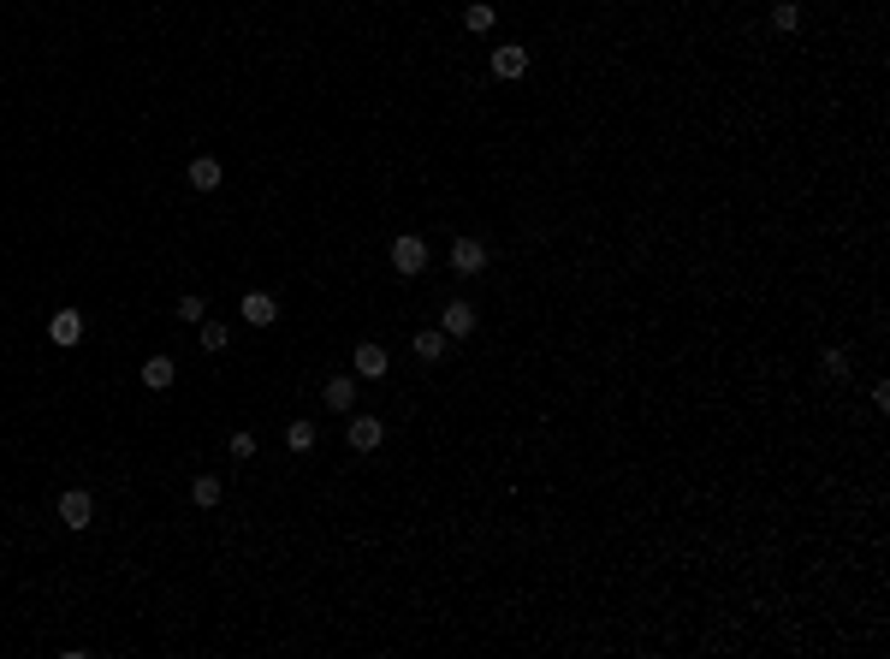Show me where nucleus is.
<instances>
[{"instance_id":"nucleus-1","label":"nucleus","mask_w":890,"mask_h":659,"mask_svg":"<svg viewBox=\"0 0 890 659\" xmlns=\"http://www.w3.org/2000/svg\"><path fill=\"white\" fill-rule=\"evenodd\" d=\"M392 267L410 280V274H422L428 267V238H415V232H404V238H392Z\"/></svg>"},{"instance_id":"nucleus-2","label":"nucleus","mask_w":890,"mask_h":659,"mask_svg":"<svg viewBox=\"0 0 890 659\" xmlns=\"http://www.w3.org/2000/svg\"><path fill=\"white\" fill-rule=\"evenodd\" d=\"M59 523H66V529H89V523H96V500H89L83 487L59 493Z\"/></svg>"},{"instance_id":"nucleus-3","label":"nucleus","mask_w":890,"mask_h":659,"mask_svg":"<svg viewBox=\"0 0 890 659\" xmlns=\"http://www.w3.org/2000/svg\"><path fill=\"white\" fill-rule=\"evenodd\" d=\"M439 333H445V339H469V333H475V303L452 298V303H445V315H439Z\"/></svg>"},{"instance_id":"nucleus-4","label":"nucleus","mask_w":890,"mask_h":659,"mask_svg":"<svg viewBox=\"0 0 890 659\" xmlns=\"http://www.w3.org/2000/svg\"><path fill=\"white\" fill-rule=\"evenodd\" d=\"M452 267L463 274V280L481 274V267H487V244H481V238H452Z\"/></svg>"},{"instance_id":"nucleus-5","label":"nucleus","mask_w":890,"mask_h":659,"mask_svg":"<svg viewBox=\"0 0 890 659\" xmlns=\"http://www.w3.org/2000/svg\"><path fill=\"white\" fill-rule=\"evenodd\" d=\"M386 368H392L386 345H375V339H368V345H356V375H362V380H380Z\"/></svg>"},{"instance_id":"nucleus-6","label":"nucleus","mask_w":890,"mask_h":659,"mask_svg":"<svg viewBox=\"0 0 890 659\" xmlns=\"http://www.w3.org/2000/svg\"><path fill=\"white\" fill-rule=\"evenodd\" d=\"M48 339H54L59 351H72V345L83 339V315H78V309H59V315H54V327H48Z\"/></svg>"},{"instance_id":"nucleus-7","label":"nucleus","mask_w":890,"mask_h":659,"mask_svg":"<svg viewBox=\"0 0 890 659\" xmlns=\"http://www.w3.org/2000/svg\"><path fill=\"white\" fill-rule=\"evenodd\" d=\"M237 309H244V321H250V327H274V321H279V303L267 298V291H250Z\"/></svg>"},{"instance_id":"nucleus-8","label":"nucleus","mask_w":890,"mask_h":659,"mask_svg":"<svg viewBox=\"0 0 890 659\" xmlns=\"http://www.w3.org/2000/svg\"><path fill=\"white\" fill-rule=\"evenodd\" d=\"M380 439H386V422L380 416H351V446L356 452H375Z\"/></svg>"},{"instance_id":"nucleus-9","label":"nucleus","mask_w":890,"mask_h":659,"mask_svg":"<svg viewBox=\"0 0 890 659\" xmlns=\"http://www.w3.org/2000/svg\"><path fill=\"white\" fill-rule=\"evenodd\" d=\"M529 72V48H499L493 54V78H522Z\"/></svg>"},{"instance_id":"nucleus-10","label":"nucleus","mask_w":890,"mask_h":659,"mask_svg":"<svg viewBox=\"0 0 890 659\" xmlns=\"http://www.w3.org/2000/svg\"><path fill=\"white\" fill-rule=\"evenodd\" d=\"M190 190H220V160H214V155H197V160H190Z\"/></svg>"},{"instance_id":"nucleus-11","label":"nucleus","mask_w":890,"mask_h":659,"mask_svg":"<svg viewBox=\"0 0 890 659\" xmlns=\"http://www.w3.org/2000/svg\"><path fill=\"white\" fill-rule=\"evenodd\" d=\"M493 24H499V12L487 6V0H469V6H463V30H475V36H487Z\"/></svg>"},{"instance_id":"nucleus-12","label":"nucleus","mask_w":890,"mask_h":659,"mask_svg":"<svg viewBox=\"0 0 890 659\" xmlns=\"http://www.w3.org/2000/svg\"><path fill=\"white\" fill-rule=\"evenodd\" d=\"M143 386H149V392H166V386H173V357H149L143 362Z\"/></svg>"},{"instance_id":"nucleus-13","label":"nucleus","mask_w":890,"mask_h":659,"mask_svg":"<svg viewBox=\"0 0 890 659\" xmlns=\"http://www.w3.org/2000/svg\"><path fill=\"white\" fill-rule=\"evenodd\" d=\"M410 351H415L422 362H439V357H445V333H439V327H428V333H415V339H410Z\"/></svg>"},{"instance_id":"nucleus-14","label":"nucleus","mask_w":890,"mask_h":659,"mask_svg":"<svg viewBox=\"0 0 890 659\" xmlns=\"http://www.w3.org/2000/svg\"><path fill=\"white\" fill-rule=\"evenodd\" d=\"M327 404H333V410H351V404H356V380L333 375V380H327Z\"/></svg>"},{"instance_id":"nucleus-15","label":"nucleus","mask_w":890,"mask_h":659,"mask_svg":"<svg viewBox=\"0 0 890 659\" xmlns=\"http://www.w3.org/2000/svg\"><path fill=\"white\" fill-rule=\"evenodd\" d=\"M771 30H784V36L801 30V6H795V0H778V6H771Z\"/></svg>"},{"instance_id":"nucleus-16","label":"nucleus","mask_w":890,"mask_h":659,"mask_svg":"<svg viewBox=\"0 0 890 659\" xmlns=\"http://www.w3.org/2000/svg\"><path fill=\"white\" fill-rule=\"evenodd\" d=\"M190 500H197L202 511H214V505H220V476H197V481H190Z\"/></svg>"},{"instance_id":"nucleus-17","label":"nucleus","mask_w":890,"mask_h":659,"mask_svg":"<svg viewBox=\"0 0 890 659\" xmlns=\"http://www.w3.org/2000/svg\"><path fill=\"white\" fill-rule=\"evenodd\" d=\"M178 321H184V327H202V321H208V303H202L197 291H190V298H178Z\"/></svg>"},{"instance_id":"nucleus-18","label":"nucleus","mask_w":890,"mask_h":659,"mask_svg":"<svg viewBox=\"0 0 890 659\" xmlns=\"http://www.w3.org/2000/svg\"><path fill=\"white\" fill-rule=\"evenodd\" d=\"M202 345H208V351H226V345H232V327H226V321H202Z\"/></svg>"},{"instance_id":"nucleus-19","label":"nucleus","mask_w":890,"mask_h":659,"mask_svg":"<svg viewBox=\"0 0 890 659\" xmlns=\"http://www.w3.org/2000/svg\"><path fill=\"white\" fill-rule=\"evenodd\" d=\"M285 446H291V452H309V446H315V422H291V428H285Z\"/></svg>"},{"instance_id":"nucleus-20","label":"nucleus","mask_w":890,"mask_h":659,"mask_svg":"<svg viewBox=\"0 0 890 659\" xmlns=\"http://www.w3.org/2000/svg\"><path fill=\"white\" fill-rule=\"evenodd\" d=\"M819 368H825L831 380H849V357H843V351H825V357H819Z\"/></svg>"},{"instance_id":"nucleus-21","label":"nucleus","mask_w":890,"mask_h":659,"mask_svg":"<svg viewBox=\"0 0 890 659\" xmlns=\"http://www.w3.org/2000/svg\"><path fill=\"white\" fill-rule=\"evenodd\" d=\"M232 458H237V463L256 458V434H232Z\"/></svg>"}]
</instances>
